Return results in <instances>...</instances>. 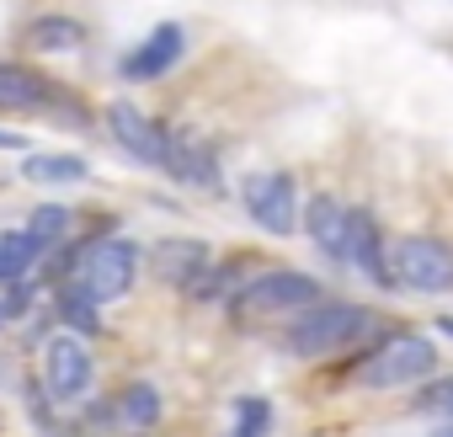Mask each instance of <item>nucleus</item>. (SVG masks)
Returning a JSON list of instances; mask_svg holds the SVG:
<instances>
[{
    "mask_svg": "<svg viewBox=\"0 0 453 437\" xmlns=\"http://www.w3.org/2000/svg\"><path fill=\"white\" fill-rule=\"evenodd\" d=\"M22 176L27 181H38V187H65V181H86L91 176V165L81 160V155H27L22 160Z\"/></svg>",
    "mask_w": 453,
    "mask_h": 437,
    "instance_id": "nucleus-16",
    "label": "nucleus"
},
{
    "mask_svg": "<svg viewBox=\"0 0 453 437\" xmlns=\"http://www.w3.org/2000/svg\"><path fill=\"white\" fill-rule=\"evenodd\" d=\"M310 304H320V283L294 267H273V272L251 278L241 294H230V310L246 320L251 315H304Z\"/></svg>",
    "mask_w": 453,
    "mask_h": 437,
    "instance_id": "nucleus-5",
    "label": "nucleus"
},
{
    "mask_svg": "<svg viewBox=\"0 0 453 437\" xmlns=\"http://www.w3.org/2000/svg\"><path fill=\"white\" fill-rule=\"evenodd\" d=\"M389 288L405 294H453V246L437 235H405L389 251Z\"/></svg>",
    "mask_w": 453,
    "mask_h": 437,
    "instance_id": "nucleus-4",
    "label": "nucleus"
},
{
    "mask_svg": "<svg viewBox=\"0 0 453 437\" xmlns=\"http://www.w3.org/2000/svg\"><path fill=\"white\" fill-rule=\"evenodd\" d=\"M187 54V33L176 27V22H160L139 49H128L123 54V80H160V75H171L176 70V59Z\"/></svg>",
    "mask_w": 453,
    "mask_h": 437,
    "instance_id": "nucleus-8",
    "label": "nucleus"
},
{
    "mask_svg": "<svg viewBox=\"0 0 453 437\" xmlns=\"http://www.w3.org/2000/svg\"><path fill=\"white\" fill-rule=\"evenodd\" d=\"M27 235H33L43 251L59 246V241H70V208H65V203H38L33 218H27Z\"/></svg>",
    "mask_w": 453,
    "mask_h": 437,
    "instance_id": "nucleus-21",
    "label": "nucleus"
},
{
    "mask_svg": "<svg viewBox=\"0 0 453 437\" xmlns=\"http://www.w3.org/2000/svg\"><path fill=\"white\" fill-rule=\"evenodd\" d=\"M139 262H144V251H139L134 241H123V235H96V241L65 251V257H59V272H65V288H70V294H81V299H91V304L102 310V304L123 299V294L139 283Z\"/></svg>",
    "mask_w": 453,
    "mask_h": 437,
    "instance_id": "nucleus-1",
    "label": "nucleus"
},
{
    "mask_svg": "<svg viewBox=\"0 0 453 437\" xmlns=\"http://www.w3.org/2000/svg\"><path fill=\"white\" fill-rule=\"evenodd\" d=\"M432 437H453V421H442V426H437V432H432Z\"/></svg>",
    "mask_w": 453,
    "mask_h": 437,
    "instance_id": "nucleus-26",
    "label": "nucleus"
},
{
    "mask_svg": "<svg viewBox=\"0 0 453 437\" xmlns=\"http://www.w3.org/2000/svg\"><path fill=\"white\" fill-rule=\"evenodd\" d=\"M241 197H246V213L257 218V230H267V235H294V225H299L294 176H283V171H257V176H246Z\"/></svg>",
    "mask_w": 453,
    "mask_h": 437,
    "instance_id": "nucleus-7",
    "label": "nucleus"
},
{
    "mask_svg": "<svg viewBox=\"0 0 453 437\" xmlns=\"http://www.w3.org/2000/svg\"><path fill=\"white\" fill-rule=\"evenodd\" d=\"M59 102V91L38 75V70H22V65H0V107L6 112H38Z\"/></svg>",
    "mask_w": 453,
    "mask_h": 437,
    "instance_id": "nucleus-14",
    "label": "nucleus"
},
{
    "mask_svg": "<svg viewBox=\"0 0 453 437\" xmlns=\"http://www.w3.org/2000/svg\"><path fill=\"white\" fill-rule=\"evenodd\" d=\"M38 257H43V246L27 230H6V235H0V283H27Z\"/></svg>",
    "mask_w": 453,
    "mask_h": 437,
    "instance_id": "nucleus-17",
    "label": "nucleus"
},
{
    "mask_svg": "<svg viewBox=\"0 0 453 437\" xmlns=\"http://www.w3.org/2000/svg\"><path fill=\"white\" fill-rule=\"evenodd\" d=\"M150 267H155L165 283L192 288V283L208 272V246H203V241H155V246H150Z\"/></svg>",
    "mask_w": 453,
    "mask_h": 437,
    "instance_id": "nucleus-13",
    "label": "nucleus"
},
{
    "mask_svg": "<svg viewBox=\"0 0 453 437\" xmlns=\"http://www.w3.org/2000/svg\"><path fill=\"white\" fill-rule=\"evenodd\" d=\"M107 128H112V139H118L139 165H155V171H160V160H165V128H160V123H150L134 102H112V107H107Z\"/></svg>",
    "mask_w": 453,
    "mask_h": 437,
    "instance_id": "nucleus-10",
    "label": "nucleus"
},
{
    "mask_svg": "<svg viewBox=\"0 0 453 437\" xmlns=\"http://www.w3.org/2000/svg\"><path fill=\"white\" fill-rule=\"evenodd\" d=\"M160 410H165V405H160V389H155V384H144V379H139V384H128V389L118 395V405H112V416H118V421H128V426H139V432H144V426H155V421H160Z\"/></svg>",
    "mask_w": 453,
    "mask_h": 437,
    "instance_id": "nucleus-18",
    "label": "nucleus"
},
{
    "mask_svg": "<svg viewBox=\"0 0 453 437\" xmlns=\"http://www.w3.org/2000/svg\"><path fill=\"white\" fill-rule=\"evenodd\" d=\"M22 144H27L22 134H12V128H0V150H22Z\"/></svg>",
    "mask_w": 453,
    "mask_h": 437,
    "instance_id": "nucleus-24",
    "label": "nucleus"
},
{
    "mask_svg": "<svg viewBox=\"0 0 453 437\" xmlns=\"http://www.w3.org/2000/svg\"><path fill=\"white\" fill-rule=\"evenodd\" d=\"M81 43H86V27L75 17L49 12V17L27 22V49H38V54H65V49H81Z\"/></svg>",
    "mask_w": 453,
    "mask_h": 437,
    "instance_id": "nucleus-15",
    "label": "nucleus"
},
{
    "mask_svg": "<svg viewBox=\"0 0 453 437\" xmlns=\"http://www.w3.org/2000/svg\"><path fill=\"white\" fill-rule=\"evenodd\" d=\"M347 267H357L368 283L389 288V257H384V230L368 208H347Z\"/></svg>",
    "mask_w": 453,
    "mask_h": 437,
    "instance_id": "nucleus-9",
    "label": "nucleus"
},
{
    "mask_svg": "<svg viewBox=\"0 0 453 437\" xmlns=\"http://www.w3.org/2000/svg\"><path fill=\"white\" fill-rule=\"evenodd\" d=\"M160 171H171V176L187 181V187L219 192V160H213V150H208L203 139L181 134V128H165V160H160Z\"/></svg>",
    "mask_w": 453,
    "mask_h": 437,
    "instance_id": "nucleus-11",
    "label": "nucleus"
},
{
    "mask_svg": "<svg viewBox=\"0 0 453 437\" xmlns=\"http://www.w3.org/2000/svg\"><path fill=\"white\" fill-rule=\"evenodd\" d=\"M304 235L315 241V251L326 262H342L347 267V208L331 197V192H315L304 203Z\"/></svg>",
    "mask_w": 453,
    "mask_h": 437,
    "instance_id": "nucleus-12",
    "label": "nucleus"
},
{
    "mask_svg": "<svg viewBox=\"0 0 453 437\" xmlns=\"http://www.w3.org/2000/svg\"><path fill=\"white\" fill-rule=\"evenodd\" d=\"M230 437H273V400L267 395H241Z\"/></svg>",
    "mask_w": 453,
    "mask_h": 437,
    "instance_id": "nucleus-19",
    "label": "nucleus"
},
{
    "mask_svg": "<svg viewBox=\"0 0 453 437\" xmlns=\"http://www.w3.org/2000/svg\"><path fill=\"white\" fill-rule=\"evenodd\" d=\"M59 320H65V331L70 336H81V341H91L96 331H102V320H96V304L91 299H81V294H59Z\"/></svg>",
    "mask_w": 453,
    "mask_h": 437,
    "instance_id": "nucleus-22",
    "label": "nucleus"
},
{
    "mask_svg": "<svg viewBox=\"0 0 453 437\" xmlns=\"http://www.w3.org/2000/svg\"><path fill=\"white\" fill-rule=\"evenodd\" d=\"M437 331H442V336H453V315H437Z\"/></svg>",
    "mask_w": 453,
    "mask_h": 437,
    "instance_id": "nucleus-25",
    "label": "nucleus"
},
{
    "mask_svg": "<svg viewBox=\"0 0 453 437\" xmlns=\"http://www.w3.org/2000/svg\"><path fill=\"white\" fill-rule=\"evenodd\" d=\"M368 326H373V315H368L363 304H310V310L288 326L283 347H288L294 357H336V352H347Z\"/></svg>",
    "mask_w": 453,
    "mask_h": 437,
    "instance_id": "nucleus-3",
    "label": "nucleus"
},
{
    "mask_svg": "<svg viewBox=\"0 0 453 437\" xmlns=\"http://www.w3.org/2000/svg\"><path fill=\"white\" fill-rule=\"evenodd\" d=\"M416 416H437V421H453V373H432L416 384V400H411Z\"/></svg>",
    "mask_w": 453,
    "mask_h": 437,
    "instance_id": "nucleus-20",
    "label": "nucleus"
},
{
    "mask_svg": "<svg viewBox=\"0 0 453 437\" xmlns=\"http://www.w3.org/2000/svg\"><path fill=\"white\" fill-rule=\"evenodd\" d=\"M27 310H33V288L27 283H12V294L0 299V320H22Z\"/></svg>",
    "mask_w": 453,
    "mask_h": 437,
    "instance_id": "nucleus-23",
    "label": "nucleus"
},
{
    "mask_svg": "<svg viewBox=\"0 0 453 437\" xmlns=\"http://www.w3.org/2000/svg\"><path fill=\"white\" fill-rule=\"evenodd\" d=\"M432 373H437V347L416 331H400V336H384L368 357H357L352 384H363V389H416Z\"/></svg>",
    "mask_w": 453,
    "mask_h": 437,
    "instance_id": "nucleus-2",
    "label": "nucleus"
},
{
    "mask_svg": "<svg viewBox=\"0 0 453 437\" xmlns=\"http://www.w3.org/2000/svg\"><path fill=\"white\" fill-rule=\"evenodd\" d=\"M91 379H96L91 347H86L81 336L59 331V336H54V341L43 347V389H49V395L59 400V405H75V400H86Z\"/></svg>",
    "mask_w": 453,
    "mask_h": 437,
    "instance_id": "nucleus-6",
    "label": "nucleus"
}]
</instances>
